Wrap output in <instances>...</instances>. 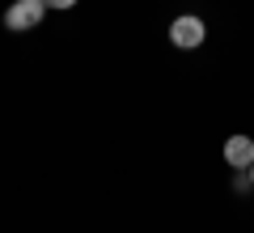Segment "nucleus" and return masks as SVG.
Returning <instances> with one entry per match:
<instances>
[{
    "label": "nucleus",
    "mask_w": 254,
    "mask_h": 233,
    "mask_svg": "<svg viewBox=\"0 0 254 233\" xmlns=\"http://www.w3.org/2000/svg\"><path fill=\"white\" fill-rule=\"evenodd\" d=\"M225 161H229V170H250L254 165V140L250 136H229L225 140Z\"/></svg>",
    "instance_id": "nucleus-3"
},
{
    "label": "nucleus",
    "mask_w": 254,
    "mask_h": 233,
    "mask_svg": "<svg viewBox=\"0 0 254 233\" xmlns=\"http://www.w3.org/2000/svg\"><path fill=\"white\" fill-rule=\"evenodd\" d=\"M203 38H208V30H203V21H199V17H190V13H187V17H178V21L170 26V43H174V47H182V51L199 47Z\"/></svg>",
    "instance_id": "nucleus-2"
},
{
    "label": "nucleus",
    "mask_w": 254,
    "mask_h": 233,
    "mask_svg": "<svg viewBox=\"0 0 254 233\" xmlns=\"http://www.w3.org/2000/svg\"><path fill=\"white\" fill-rule=\"evenodd\" d=\"M76 0H47V9H72Z\"/></svg>",
    "instance_id": "nucleus-4"
},
{
    "label": "nucleus",
    "mask_w": 254,
    "mask_h": 233,
    "mask_svg": "<svg viewBox=\"0 0 254 233\" xmlns=\"http://www.w3.org/2000/svg\"><path fill=\"white\" fill-rule=\"evenodd\" d=\"M43 13H47V0H13L9 13H4V26L13 34H26V30H34L43 21Z\"/></svg>",
    "instance_id": "nucleus-1"
},
{
    "label": "nucleus",
    "mask_w": 254,
    "mask_h": 233,
    "mask_svg": "<svg viewBox=\"0 0 254 233\" xmlns=\"http://www.w3.org/2000/svg\"><path fill=\"white\" fill-rule=\"evenodd\" d=\"M246 178H250V187H254V165H250V170H246Z\"/></svg>",
    "instance_id": "nucleus-5"
}]
</instances>
